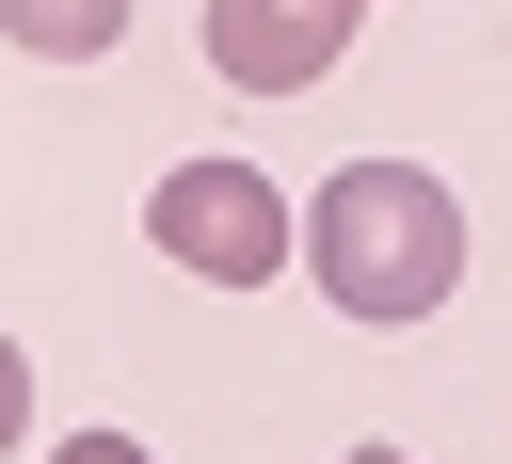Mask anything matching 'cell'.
<instances>
[{
  "mask_svg": "<svg viewBox=\"0 0 512 464\" xmlns=\"http://www.w3.org/2000/svg\"><path fill=\"white\" fill-rule=\"evenodd\" d=\"M144 240H160L176 272H208V288H272V272L304 256V224H288V192H272L256 160H176V176L144 192Z\"/></svg>",
  "mask_w": 512,
  "mask_h": 464,
  "instance_id": "obj_2",
  "label": "cell"
},
{
  "mask_svg": "<svg viewBox=\"0 0 512 464\" xmlns=\"http://www.w3.org/2000/svg\"><path fill=\"white\" fill-rule=\"evenodd\" d=\"M0 32L32 64H96V48H128V0H0Z\"/></svg>",
  "mask_w": 512,
  "mask_h": 464,
  "instance_id": "obj_4",
  "label": "cell"
},
{
  "mask_svg": "<svg viewBox=\"0 0 512 464\" xmlns=\"http://www.w3.org/2000/svg\"><path fill=\"white\" fill-rule=\"evenodd\" d=\"M352 16H368V0H208V64H224L240 96H304V80L352 48Z\"/></svg>",
  "mask_w": 512,
  "mask_h": 464,
  "instance_id": "obj_3",
  "label": "cell"
},
{
  "mask_svg": "<svg viewBox=\"0 0 512 464\" xmlns=\"http://www.w3.org/2000/svg\"><path fill=\"white\" fill-rule=\"evenodd\" d=\"M48 464H144V448H128V432H80V448H48Z\"/></svg>",
  "mask_w": 512,
  "mask_h": 464,
  "instance_id": "obj_5",
  "label": "cell"
},
{
  "mask_svg": "<svg viewBox=\"0 0 512 464\" xmlns=\"http://www.w3.org/2000/svg\"><path fill=\"white\" fill-rule=\"evenodd\" d=\"M352 464H400V448H352Z\"/></svg>",
  "mask_w": 512,
  "mask_h": 464,
  "instance_id": "obj_6",
  "label": "cell"
},
{
  "mask_svg": "<svg viewBox=\"0 0 512 464\" xmlns=\"http://www.w3.org/2000/svg\"><path fill=\"white\" fill-rule=\"evenodd\" d=\"M304 272L336 288V320H432V304L464 288V208H448V176H416V160H352V176H320V208H304Z\"/></svg>",
  "mask_w": 512,
  "mask_h": 464,
  "instance_id": "obj_1",
  "label": "cell"
}]
</instances>
